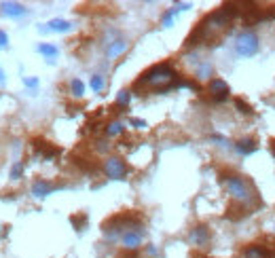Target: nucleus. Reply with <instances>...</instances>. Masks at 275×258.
<instances>
[{"instance_id":"8","label":"nucleus","mask_w":275,"mask_h":258,"mask_svg":"<svg viewBox=\"0 0 275 258\" xmlns=\"http://www.w3.org/2000/svg\"><path fill=\"white\" fill-rule=\"evenodd\" d=\"M127 47H129V42L123 40V38L114 40V42H108V47H106V57H110V59L119 57V55H123V53L127 51Z\"/></svg>"},{"instance_id":"3","label":"nucleus","mask_w":275,"mask_h":258,"mask_svg":"<svg viewBox=\"0 0 275 258\" xmlns=\"http://www.w3.org/2000/svg\"><path fill=\"white\" fill-rule=\"evenodd\" d=\"M261 49V42H259V36L252 32V30H244L237 34L235 38V51L239 57H254L256 53Z\"/></svg>"},{"instance_id":"20","label":"nucleus","mask_w":275,"mask_h":258,"mask_svg":"<svg viewBox=\"0 0 275 258\" xmlns=\"http://www.w3.org/2000/svg\"><path fill=\"white\" fill-rule=\"evenodd\" d=\"M129 100H131V93L127 91V89H121V91L117 93V104L119 106H127Z\"/></svg>"},{"instance_id":"5","label":"nucleus","mask_w":275,"mask_h":258,"mask_svg":"<svg viewBox=\"0 0 275 258\" xmlns=\"http://www.w3.org/2000/svg\"><path fill=\"white\" fill-rule=\"evenodd\" d=\"M142 237H144V231H142V227H131L127 229L125 233L121 235V244L125 250H138V248L142 246Z\"/></svg>"},{"instance_id":"15","label":"nucleus","mask_w":275,"mask_h":258,"mask_svg":"<svg viewBox=\"0 0 275 258\" xmlns=\"http://www.w3.org/2000/svg\"><path fill=\"white\" fill-rule=\"evenodd\" d=\"M125 131V125H123L121 121H112L106 125V136L108 138H114V136H121V133Z\"/></svg>"},{"instance_id":"12","label":"nucleus","mask_w":275,"mask_h":258,"mask_svg":"<svg viewBox=\"0 0 275 258\" xmlns=\"http://www.w3.org/2000/svg\"><path fill=\"white\" fill-rule=\"evenodd\" d=\"M0 8H2V15H6V17H21V15L28 13L25 6L19 2H2Z\"/></svg>"},{"instance_id":"21","label":"nucleus","mask_w":275,"mask_h":258,"mask_svg":"<svg viewBox=\"0 0 275 258\" xmlns=\"http://www.w3.org/2000/svg\"><path fill=\"white\" fill-rule=\"evenodd\" d=\"M70 222H72V225H74V229H76V231H83L85 222H87V216H85V214H81V216H72V218H70Z\"/></svg>"},{"instance_id":"19","label":"nucleus","mask_w":275,"mask_h":258,"mask_svg":"<svg viewBox=\"0 0 275 258\" xmlns=\"http://www.w3.org/2000/svg\"><path fill=\"white\" fill-rule=\"evenodd\" d=\"M91 89L95 93H100L102 89H104V78H102V74H93L91 76Z\"/></svg>"},{"instance_id":"23","label":"nucleus","mask_w":275,"mask_h":258,"mask_svg":"<svg viewBox=\"0 0 275 258\" xmlns=\"http://www.w3.org/2000/svg\"><path fill=\"white\" fill-rule=\"evenodd\" d=\"M210 140L214 142L216 146H223V148H225V146H229V140H227V138H223V136H218V133H214V136H212Z\"/></svg>"},{"instance_id":"16","label":"nucleus","mask_w":275,"mask_h":258,"mask_svg":"<svg viewBox=\"0 0 275 258\" xmlns=\"http://www.w3.org/2000/svg\"><path fill=\"white\" fill-rule=\"evenodd\" d=\"M38 53H42L45 57H49V61H53V57H57V47H53V44H47V42H40L38 44Z\"/></svg>"},{"instance_id":"10","label":"nucleus","mask_w":275,"mask_h":258,"mask_svg":"<svg viewBox=\"0 0 275 258\" xmlns=\"http://www.w3.org/2000/svg\"><path fill=\"white\" fill-rule=\"evenodd\" d=\"M233 148H235L242 157H248V155H252L254 150H256V142H254L252 138H242V140H237V142H235Z\"/></svg>"},{"instance_id":"24","label":"nucleus","mask_w":275,"mask_h":258,"mask_svg":"<svg viewBox=\"0 0 275 258\" xmlns=\"http://www.w3.org/2000/svg\"><path fill=\"white\" fill-rule=\"evenodd\" d=\"M129 123L134 125L136 129H144L146 127V121H142V119H129Z\"/></svg>"},{"instance_id":"14","label":"nucleus","mask_w":275,"mask_h":258,"mask_svg":"<svg viewBox=\"0 0 275 258\" xmlns=\"http://www.w3.org/2000/svg\"><path fill=\"white\" fill-rule=\"evenodd\" d=\"M244 258H269V252L263 246H250L244 250Z\"/></svg>"},{"instance_id":"27","label":"nucleus","mask_w":275,"mask_h":258,"mask_svg":"<svg viewBox=\"0 0 275 258\" xmlns=\"http://www.w3.org/2000/svg\"><path fill=\"white\" fill-rule=\"evenodd\" d=\"M148 254L155 256V254H157V248H155V246H148Z\"/></svg>"},{"instance_id":"22","label":"nucleus","mask_w":275,"mask_h":258,"mask_svg":"<svg viewBox=\"0 0 275 258\" xmlns=\"http://www.w3.org/2000/svg\"><path fill=\"white\" fill-rule=\"evenodd\" d=\"M21 174H23V163H15L13 170H11V178H13V180H19Z\"/></svg>"},{"instance_id":"26","label":"nucleus","mask_w":275,"mask_h":258,"mask_svg":"<svg viewBox=\"0 0 275 258\" xmlns=\"http://www.w3.org/2000/svg\"><path fill=\"white\" fill-rule=\"evenodd\" d=\"M8 42V36H6V32L0 30V47H4V44Z\"/></svg>"},{"instance_id":"6","label":"nucleus","mask_w":275,"mask_h":258,"mask_svg":"<svg viewBox=\"0 0 275 258\" xmlns=\"http://www.w3.org/2000/svg\"><path fill=\"white\" fill-rule=\"evenodd\" d=\"M208 89H210L212 97H214V102H225L227 97H229V93H231L227 81H223V78H212Z\"/></svg>"},{"instance_id":"11","label":"nucleus","mask_w":275,"mask_h":258,"mask_svg":"<svg viewBox=\"0 0 275 258\" xmlns=\"http://www.w3.org/2000/svg\"><path fill=\"white\" fill-rule=\"evenodd\" d=\"M72 30V23L66 19H51L47 25H42L40 32H70Z\"/></svg>"},{"instance_id":"9","label":"nucleus","mask_w":275,"mask_h":258,"mask_svg":"<svg viewBox=\"0 0 275 258\" xmlns=\"http://www.w3.org/2000/svg\"><path fill=\"white\" fill-rule=\"evenodd\" d=\"M53 191H55V186H53L51 182H47V180H36L32 184V195L34 197H38V199L47 197V195H51Z\"/></svg>"},{"instance_id":"28","label":"nucleus","mask_w":275,"mask_h":258,"mask_svg":"<svg viewBox=\"0 0 275 258\" xmlns=\"http://www.w3.org/2000/svg\"><path fill=\"white\" fill-rule=\"evenodd\" d=\"M4 81V74H2V70H0V83H2Z\"/></svg>"},{"instance_id":"1","label":"nucleus","mask_w":275,"mask_h":258,"mask_svg":"<svg viewBox=\"0 0 275 258\" xmlns=\"http://www.w3.org/2000/svg\"><path fill=\"white\" fill-rule=\"evenodd\" d=\"M176 78H178V74L174 72V68L170 64H157L150 70H146L136 85H148L159 89V91H165L170 87H176V83H178Z\"/></svg>"},{"instance_id":"2","label":"nucleus","mask_w":275,"mask_h":258,"mask_svg":"<svg viewBox=\"0 0 275 258\" xmlns=\"http://www.w3.org/2000/svg\"><path fill=\"white\" fill-rule=\"evenodd\" d=\"M225 186H227V191L231 195V199L242 203V206H250V203L256 201V195L250 189V182H248L246 178H242V176H235V174L233 176H225Z\"/></svg>"},{"instance_id":"18","label":"nucleus","mask_w":275,"mask_h":258,"mask_svg":"<svg viewBox=\"0 0 275 258\" xmlns=\"http://www.w3.org/2000/svg\"><path fill=\"white\" fill-rule=\"evenodd\" d=\"M70 89H72V95H74V97H83V95H85V85H83L81 78H72Z\"/></svg>"},{"instance_id":"25","label":"nucleus","mask_w":275,"mask_h":258,"mask_svg":"<svg viewBox=\"0 0 275 258\" xmlns=\"http://www.w3.org/2000/svg\"><path fill=\"white\" fill-rule=\"evenodd\" d=\"M23 85L30 87V89H36L38 87V78H23Z\"/></svg>"},{"instance_id":"17","label":"nucleus","mask_w":275,"mask_h":258,"mask_svg":"<svg viewBox=\"0 0 275 258\" xmlns=\"http://www.w3.org/2000/svg\"><path fill=\"white\" fill-rule=\"evenodd\" d=\"M233 104H235V108H237L239 112H242V114H248V117H252V114H254L252 106H250V104H246V102L242 100V97H235Z\"/></svg>"},{"instance_id":"4","label":"nucleus","mask_w":275,"mask_h":258,"mask_svg":"<svg viewBox=\"0 0 275 258\" xmlns=\"http://www.w3.org/2000/svg\"><path fill=\"white\" fill-rule=\"evenodd\" d=\"M104 172L108 178H112V180H125L127 165L123 163V159H119V157H108L104 161Z\"/></svg>"},{"instance_id":"7","label":"nucleus","mask_w":275,"mask_h":258,"mask_svg":"<svg viewBox=\"0 0 275 258\" xmlns=\"http://www.w3.org/2000/svg\"><path fill=\"white\" fill-rule=\"evenodd\" d=\"M189 239H191V244H195V246H206V244L210 242V231H208V227H203V225L195 227V229L191 231Z\"/></svg>"},{"instance_id":"13","label":"nucleus","mask_w":275,"mask_h":258,"mask_svg":"<svg viewBox=\"0 0 275 258\" xmlns=\"http://www.w3.org/2000/svg\"><path fill=\"white\" fill-rule=\"evenodd\" d=\"M195 76L201 78V81H206V78H212V76H214V66H212L210 61H201V64L197 66V72H195Z\"/></svg>"}]
</instances>
